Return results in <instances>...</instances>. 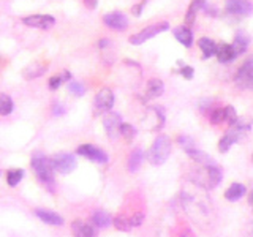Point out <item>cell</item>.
<instances>
[{"mask_svg":"<svg viewBox=\"0 0 253 237\" xmlns=\"http://www.w3.org/2000/svg\"><path fill=\"white\" fill-rule=\"evenodd\" d=\"M182 204H184L187 213L195 221L208 223L211 220V215L213 212L212 202L206 195V190L198 187L196 184H193L192 188H187L182 192Z\"/></svg>","mask_w":253,"mask_h":237,"instance_id":"cell-1","label":"cell"},{"mask_svg":"<svg viewBox=\"0 0 253 237\" xmlns=\"http://www.w3.org/2000/svg\"><path fill=\"white\" fill-rule=\"evenodd\" d=\"M30 164H32V169L35 171L38 180L43 182L49 190H52L55 180H54V166H52L51 158H47L42 152H35L32 155Z\"/></svg>","mask_w":253,"mask_h":237,"instance_id":"cell-2","label":"cell"},{"mask_svg":"<svg viewBox=\"0 0 253 237\" xmlns=\"http://www.w3.org/2000/svg\"><path fill=\"white\" fill-rule=\"evenodd\" d=\"M171 155V139L166 134L157 136L147 152V160L154 166H162Z\"/></svg>","mask_w":253,"mask_h":237,"instance_id":"cell-3","label":"cell"},{"mask_svg":"<svg viewBox=\"0 0 253 237\" xmlns=\"http://www.w3.org/2000/svg\"><path fill=\"white\" fill-rule=\"evenodd\" d=\"M221 177H223V174H221V169L218 166L209 164V166H201V168L198 169L196 176L192 177V180L198 187H201L204 190H212L220 184Z\"/></svg>","mask_w":253,"mask_h":237,"instance_id":"cell-4","label":"cell"},{"mask_svg":"<svg viewBox=\"0 0 253 237\" xmlns=\"http://www.w3.org/2000/svg\"><path fill=\"white\" fill-rule=\"evenodd\" d=\"M234 82L241 90H253V55H249L237 68Z\"/></svg>","mask_w":253,"mask_h":237,"instance_id":"cell-5","label":"cell"},{"mask_svg":"<svg viewBox=\"0 0 253 237\" xmlns=\"http://www.w3.org/2000/svg\"><path fill=\"white\" fill-rule=\"evenodd\" d=\"M169 29V24L166 21H162V22H157V24H152V26H149L146 29H142L141 32H138V34H134L130 37V43L138 46V44H142L146 43L147 40L157 37L158 34H162V32H166Z\"/></svg>","mask_w":253,"mask_h":237,"instance_id":"cell-6","label":"cell"},{"mask_svg":"<svg viewBox=\"0 0 253 237\" xmlns=\"http://www.w3.org/2000/svg\"><path fill=\"white\" fill-rule=\"evenodd\" d=\"M51 161H52V166H54V169L63 174V176H67V174H71L75 169H76V166H78V161H76V158L73 154H68V152H59V154H55L52 158H51Z\"/></svg>","mask_w":253,"mask_h":237,"instance_id":"cell-7","label":"cell"},{"mask_svg":"<svg viewBox=\"0 0 253 237\" xmlns=\"http://www.w3.org/2000/svg\"><path fill=\"white\" fill-rule=\"evenodd\" d=\"M114 106V93L109 87H103L100 92L95 95V113L101 114V113H109Z\"/></svg>","mask_w":253,"mask_h":237,"instance_id":"cell-8","label":"cell"},{"mask_svg":"<svg viewBox=\"0 0 253 237\" xmlns=\"http://www.w3.org/2000/svg\"><path fill=\"white\" fill-rule=\"evenodd\" d=\"M76 154H79L81 157L87 158V160H92L95 163H108V154L105 150H101L97 146H92V144H83L76 149Z\"/></svg>","mask_w":253,"mask_h":237,"instance_id":"cell-9","label":"cell"},{"mask_svg":"<svg viewBox=\"0 0 253 237\" xmlns=\"http://www.w3.org/2000/svg\"><path fill=\"white\" fill-rule=\"evenodd\" d=\"M122 117L117 113H106L103 117V128H105L106 134L111 139H116L121 134V125H122Z\"/></svg>","mask_w":253,"mask_h":237,"instance_id":"cell-10","label":"cell"},{"mask_svg":"<svg viewBox=\"0 0 253 237\" xmlns=\"http://www.w3.org/2000/svg\"><path fill=\"white\" fill-rule=\"evenodd\" d=\"M22 22L29 27L34 29H42V30H47L55 26V18L51 14H32V16H26L22 18Z\"/></svg>","mask_w":253,"mask_h":237,"instance_id":"cell-11","label":"cell"},{"mask_svg":"<svg viewBox=\"0 0 253 237\" xmlns=\"http://www.w3.org/2000/svg\"><path fill=\"white\" fill-rule=\"evenodd\" d=\"M225 10L233 16H249L253 11V3L250 0H226Z\"/></svg>","mask_w":253,"mask_h":237,"instance_id":"cell-12","label":"cell"},{"mask_svg":"<svg viewBox=\"0 0 253 237\" xmlns=\"http://www.w3.org/2000/svg\"><path fill=\"white\" fill-rule=\"evenodd\" d=\"M103 22H105L106 27L117 30V32H122L128 27V18H126L122 11H113V13L105 14L103 16Z\"/></svg>","mask_w":253,"mask_h":237,"instance_id":"cell-13","label":"cell"},{"mask_svg":"<svg viewBox=\"0 0 253 237\" xmlns=\"http://www.w3.org/2000/svg\"><path fill=\"white\" fill-rule=\"evenodd\" d=\"M236 142H242L239 133L236 131L234 126H229V128L226 130V133L223 134V138L220 139L218 142V152L220 154H226L229 149H231L233 144H236Z\"/></svg>","mask_w":253,"mask_h":237,"instance_id":"cell-14","label":"cell"},{"mask_svg":"<svg viewBox=\"0 0 253 237\" xmlns=\"http://www.w3.org/2000/svg\"><path fill=\"white\" fill-rule=\"evenodd\" d=\"M250 37L245 34L244 30H237L236 32V35H234V40H233V43H231V46H233V49H234V52H236V57L237 55H242V54H245L247 52V49H249V46H250Z\"/></svg>","mask_w":253,"mask_h":237,"instance_id":"cell-15","label":"cell"},{"mask_svg":"<svg viewBox=\"0 0 253 237\" xmlns=\"http://www.w3.org/2000/svg\"><path fill=\"white\" fill-rule=\"evenodd\" d=\"M172 35L174 38L177 40V41L185 46V47H192L193 44V32L188 26H177L172 29Z\"/></svg>","mask_w":253,"mask_h":237,"instance_id":"cell-16","label":"cell"},{"mask_svg":"<svg viewBox=\"0 0 253 237\" xmlns=\"http://www.w3.org/2000/svg\"><path fill=\"white\" fill-rule=\"evenodd\" d=\"M236 128V131L239 133V136L242 141H245L249 138V134L252 131V126H253V118L250 116H239L234 125H231Z\"/></svg>","mask_w":253,"mask_h":237,"instance_id":"cell-17","label":"cell"},{"mask_svg":"<svg viewBox=\"0 0 253 237\" xmlns=\"http://www.w3.org/2000/svg\"><path fill=\"white\" fill-rule=\"evenodd\" d=\"M35 213H37V217L43 221V223L49 225V226H62L63 225V218L54 210L38 209V210H35Z\"/></svg>","mask_w":253,"mask_h":237,"instance_id":"cell-18","label":"cell"},{"mask_svg":"<svg viewBox=\"0 0 253 237\" xmlns=\"http://www.w3.org/2000/svg\"><path fill=\"white\" fill-rule=\"evenodd\" d=\"M217 59L220 63H231L236 59V52L233 49V46L229 43H220L217 44Z\"/></svg>","mask_w":253,"mask_h":237,"instance_id":"cell-19","label":"cell"},{"mask_svg":"<svg viewBox=\"0 0 253 237\" xmlns=\"http://www.w3.org/2000/svg\"><path fill=\"white\" fill-rule=\"evenodd\" d=\"M165 92V84L162 79L152 78L146 85V98H158Z\"/></svg>","mask_w":253,"mask_h":237,"instance_id":"cell-20","label":"cell"},{"mask_svg":"<svg viewBox=\"0 0 253 237\" xmlns=\"http://www.w3.org/2000/svg\"><path fill=\"white\" fill-rule=\"evenodd\" d=\"M198 46H200V49L203 52V59H211L212 55H215L217 52V43L213 41V40L208 38V37H203L198 40Z\"/></svg>","mask_w":253,"mask_h":237,"instance_id":"cell-21","label":"cell"},{"mask_svg":"<svg viewBox=\"0 0 253 237\" xmlns=\"http://www.w3.org/2000/svg\"><path fill=\"white\" fill-rule=\"evenodd\" d=\"M71 231L75 237H95V229L90 225H85L84 221L75 220L71 225Z\"/></svg>","mask_w":253,"mask_h":237,"instance_id":"cell-22","label":"cell"},{"mask_svg":"<svg viewBox=\"0 0 253 237\" xmlns=\"http://www.w3.org/2000/svg\"><path fill=\"white\" fill-rule=\"evenodd\" d=\"M206 5V0H192L188 5V10L185 13V26H193L195 19H196V14L200 10H203V6Z\"/></svg>","mask_w":253,"mask_h":237,"instance_id":"cell-23","label":"cell"},{"mask_svg":"<svg viewBox=\"0 0 253 237\" xmlns=\"http://www.w3.org/2000/svg\"><path fill=\"white\" fill-rule=\"evenodd\" d=\"M245 193H247V188H245V185L233 184L231 187H228V190L225 192V198L229 202H236V201H239Z\"/></svg>","mask_w":253,"mask_h":237,"instance_id":"cell-24","label":"cell"},{"mask_svg":"<svg viewBox=\"0 0 253 237\" xmlns=\"http://www.w3.org/2000/svg\"><path fill=\"white\" fill-rule=\"evenodd\" d=\"M92 223L97 228H108L113 223V218H111V215L105 210H95L92 215Z\"/></svg>","mask_w":253,"mask_h":237,"instance_id":"cell-25","label":"cell"},{"mask_svg":"<svg viewBox=\"0 0 253 237\" xmlns=\"http://www.w3.org/2000/svg\"><path fill=\"white\" fill-rule=\"evenodd\" d=\"M44 71H46V65H42V63H32V65L22 70V76L26 79H35V78L43 76Z\"/></svg>","mask_w":253,"mask_h":237,"instance_id":"cell-26","label":"cell"},{"mask_svg":"<svg viewBox=\"0 0 253 237\" xmlns=\"http://www.w3.org/2000/svg\"><path fill=\"white\" fill-rule=\"evenodd\" d=\"M142 160H144V152H142L141 149H134L133 152L130 154V157H128V169H130V172H136L141 168Z\"/></svg>","mask_w":253,"mask_h":237,"instance_id":"cell-27","label":"cell"},{"mask_svg":"<svg viewBox=\"0 0 253 237\" xmlns=\"http://www.w3.org/2000/svg\"><path fill=\"white\" fill-rule=\"evenodd\" d=\"M13 113V100L10 95L0 93V116H10Z\"/></svg>","mask_w":253,"mask_h":237,"instance_id":"cell-28","label":"cell"},{"mask_svg":"<svg viewBox=\"0 0 253 237\" xmlns=\"http://www.w3.org/2000/svg\"><path fill=\"white\" fill-rule=\"evenodd\" d=\"M70 79H71L70 71H62L60 75L52 76V78L49 79V89H51V90H57L63 82H68Z\"/></svg>","mask_w":253,"mask_h":237,"instance_id":"cell-29","label":"cell"},{"mask_svg":"<svg viewBox=\"0 0 253 237\" xmlns=\"http://www.w3.org/2000/svg\"><path fill=\"white\" fill-rule=\"evenodd\" d=\"M24 177V171L22 169H10L6 174V184L10 187H16L22 180Z\"/></svg>","mask_w":253,"mask_h":237,"instance_id":"cell-30","label":"cell"},{"mask_svg":"<svg viewBox=\"0 0 253 237\" xmlns=\"http://www.w3.org/2000/svg\"><path fill=\"white\" fill-rule=\"evenodd\" d=\"M177 142L180 144V147L184 149V152L188 155L190 152H193V150H196V146H195V141L187 136V134H180V136L177 138Z\"/></svg>","mask_w":253,"mask_h":237,"instance_id":"cell-31","label":"cell"},{"mask_svg":"<svg viewBox=\"0 0 253 237\" xmlns=\"http://www.w3.org/2000/svg\"><path fill=\"white\" fill-rule=\"evenodd\" d=\"M114 226L119 229V231H124V233H128L130 229H131V223H130V218H126L124 215H119L114 218Z\"/></svg>","mask_w":253,"mask_h":237,"instance_id":"cell-32","label":"cell"},{"mask_svg":"<svg viewBox=\"0 0 253 237\" xmlns=\"http://www.w3.org/2000/svg\"><path fill=\"white\" fill-rule=\"evenodd\" d=\"M121 136H124L125 141H133L136 136V128L131 123H122L121 125Z\"/></svg>","mask_w":253,"mask_h":237,"instance_id":"cell-33","label":"cell"},{"mask_svg":"<svg viewBox=\"0 0 253 237\" xmlns=\"http://www.w3.org/2000/svg\"><path fill=\"white\" fill-rule=\"evenodd\" d=\"M211 122L213 125H218L221 122H225V108H217V109H211Z\"/></svg>","mask_w":253,"mask_h":237,"instance_id":"cell-34","label":"cell"},{"mask_svg":"<svg viewBox=\"0 0 253 237\" xmlns=\"http://www.w3.org/2000/svg\"><path fill=\"white\" fill-rule=\"evenodd\" d=\"M177 63H179V67H180V70H179L180 76L184 78V79H187V81H190V79H193V76H195V70H193V67L185 65V63H184V62H180V60H177Z\"/></svg>","mask_w":253,"mask_h":237,"instance_id":"cell-35","label":"cell"},{"mask_svg":"<svg viewBox=\"0 0 253 237\" xmlns=\"http://www.w3.org/2000/svg\"><path fill=\"white\" fill-rule=\"evenodd\" d=\"M237 117H239V116H237L234 106L228 105V106L225 108V122H226V123H229V126H231V125H234V123H236Z\"/></svg>","mask_w":253,"mask_h":237,"instance_id":"cell-36","label":"cell"},{"mask_svg":"<svg viewBox=\"0 0 253 237\" xmlns=\"http://www.w3.org/2000/svg\"><path fill=\"white\" fill-rule=\"evenodd\" d=\"M68 90H70V93H73L75 97H83L85 93V87L81 82L71 81V82H68Z\"/></svg>","mask_w":253,"mask_h":237,"instance_id":"cell-37","label":"cell"},{"mask_svg":"<svg viewBox=\"0 0 253 237\" xmlns=\"http://www.w3.org/2000/svg\"><path fill=\"white\" fill-rule=\"evenodd\" d=\"M142 221H144V213L142 212H136L134 215L130 218V223H131V228H138L142 225Z\"/></svg>","mask_w":253,"mask_h":237,"instance_id":"cell-38","label":"cell"},{"mask_svg":"<svg viewBox=\"0 0 253 237\" xmlns=\"http://www.w3.org/2000/svg\"><path fill=\"white\" fill-rule=\"evenodd\" d=\"M203 10H204V13L208 14V16H212V18H215V16L218 14L217 6H213V5H204Z\"/></svg>","mask_w":253,"mask_h":237,"instance_id":"cell-39","label":"cell"},{"mask_svg":"<svg viewBox=\"0 0 253 237\" xmlns=\"http://www.w3.org/2000/svg\"><path fill=\"white\" fill-rule=\"evenodd\" d=\"M142 8H144V2H141V3H138V5H133L131 13L138 18V16H141V13H142Z\"/></svg>","mask_w":253,"mask_h":237,"instance_id":"cell-40","label":"cell"},{"mask_svg":"<svg viewBox=\"0 0 253 237\" xmlns=\"http://www.w3.org/2000/svg\"><path fill=\"white\" fill-rule=\"evenodd\" d=\"M52 111H54V116H62L63 113H65V108H63L62 105H54Z\"/></svg>","mask_w":253,"mask_h":237,"instance_id":"cell-41","label":"cell"},{"mask_svg":"<svg viewBox=\"0 0 253 237\" xmlns=\"http://www.w3.org/2000/svg\"><path fill=\"white\" fill-rule=\"evenodd\" d=\"M97 3H98V0H84V5L89 8V10H93V8H97Z\"/></svg>","mask_w":253,"mask_h":237,"instance_id":"cell-42","label":"cell"},{"mask_svg":"<svg viewBox=\"0 0 253 237\" xmlns=\"http://www.w3.org/2000/svg\"><path fill=\"white\" fill-rule=\"evenodd\" d=\"M111 46V41H109V40H100V41H98V47H100V49H108V47Z\"/></svg>","mask_w":253,"mask_h":237,"instance_id":"cell-43","label":"cell"},{"mask_svg":"<svg viewBox=\"0 0 253 237\" xmlns=\"http://www.w3.org/2000/svg\"><path fill=\"white\" fill-rule=\"evenodd\" d=\"M180 237H195V234H193L192 231H188V229H187L185 233H182V234H180Z\"/></svg>","mask_w":253,"mask_h":237,"instance_id":"cell-44","label":"cell"},{"mask_svg":"<svg viewBox=\"0 0 253 237\" xmlns=\"http://www.w3.org/2000/svg\"><path fill=\"white\" fill-rule=\"evenodd\" d=\"M249 204L252 205V209H253V192L249 195Z\"/></svg>","mask_w":253,"mask_h":237,"instance_id":"cell-45","label":"cell"},{"mask_svg":"<svg viewBox=\"0 0 253 237\" xmlns=\"http://www.w3.org/2000/svg\"><path fill=\"white\" fill-rule=\"evenodd\" d=\"M252 160H253V155H252Z\"/></svg>","mask_w":253,"mask_h":237,"instance_id":"cell-46","label":"cell"}]
</instances>
